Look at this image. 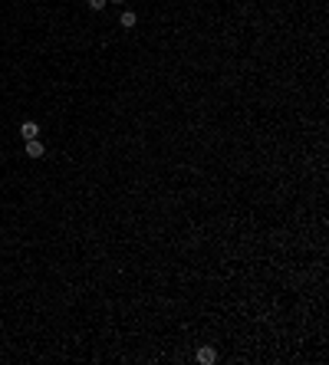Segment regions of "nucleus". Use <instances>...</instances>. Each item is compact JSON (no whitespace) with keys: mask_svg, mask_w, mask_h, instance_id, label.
<instances>
[{"mask_svg":"<svg viewBox=\"0 0 329 365\" xmlns=\"http://www.w3.org/2000/svg\"><path fill=\"white\" fill-rule=\"evenodd\" d=\"M20 138H23V142L40 138V125H36V122H23V125H20Z\"/></svg>","mask_w":329,"mask_h":365,"instance_id":"obj_1","label":"nucleus"},{"mask_svg":"<svg viewBox=\"0 0 329 365\" xmlns=\"http://www.w3.org/2000/svg\"><path fill=\"white\" fill-rule=\"evenodd\" d=\"M197 362H204V365L218 362V352H214L211 345H201V349H197Z\"/></svg>","mask_w":329,"mask_h":365,"instance_id":"obj_2","label":"nucleus"},{"mask_svg":"<svg viewBox=\"0 0 329 365\" xmlns=\"http://www.w3.org/2000/svg\"><path fill=\"white\" fill-rule=\"evenodd\" d=\"M43 152H46V148H43L40 138H30V142H27V155H30V158H40Z\"/></svg>","mask_w":329,"mask_h":365,"instance_id":"obj_3","label":"nucleus"},{"mask_svg":"<svg viewBox=\"0 0 329 365\" xmlns=\"http://www.w3.org/2000/svg\"><path fill=\"white\" fill-rule=\"evenodd\" d=\"M119 23H122V26H125V30H132V26H135V23H138V17H135V13H132V10H122Z\"/></svg>","mask_w":329,"mask_h":365,"instance_id":"obj_4","label":"nucleus"},{"mask_svg":"<svg viewBox=\"0 0 329 365\" xmlns=\"http://www.w3.org/2000/svg\"><path fill=\"white\" fill-rule=\"evenodd\" d=\"M86 3H89V10H102V7H106L109 0H86Z\"/></svg>","mask_w":329,"mask_h":365,"instance_id":"obj_5","label":"nucleus"},{"mask_svg":"<svg viewBox=\"0 0 329 365\" xmlns=\"http://www.w3.org/2000/svg\"><path fill=\"white\" fill-rule=\"evenodd\" d=\"M109 3H119V7H125V0H109Z\"/></svg>","mask_w":329,"mask_h":365,"instance_id":"obj_6","label":"nucleus"}]
</instances>
